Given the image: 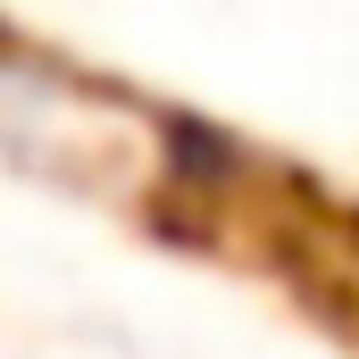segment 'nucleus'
<instances>
[{"instance_id":"obj_1","label":"nucleus","mask_w":359,"mask_h":359,"mask_svg":"<svg viewBox=\"0 0 359 359\" xmlns=\"http://www.w3.org/2000/svg\"><path fill=\"white\" fill-rule=\"evenodd\" d=\"M309 243L326 251V268H309V259H284V268L309 284V301H318L326 318H343V326L359 334V217H326Z\"/></svg>"}]
</instances>
